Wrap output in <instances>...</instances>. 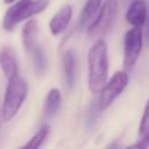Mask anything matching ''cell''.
Returning <instances> with one entry per match:
<instances>
[{
  "mask_svg": "<svg viewBox=\"0 0 149 149\" xmlns=\"http://www.w3.org/2000/svg\"><path fill=\"white\" fill-rule=\"evenodd\" d=\"M87 86L91 93L97 94L108 77V49L102 38H97L87 52Z\"/></svg>",
  "mask_w": 149,
  "mask_h": 149,
  "instance_id": "cell-1",
  "label": "cell"
},
{
  "mask_svg": "<svg viewBox=\"0 0 149 149\" xmlns=\"http://www.w3.org/2000/svg\"><path fill=\"white\" fill-rule=\"evenodd\" d=\"M27 94L28 85L22 78L15 76L8 80L6 93L3 97V104L1 107V115L3 121L7 122L16 115L22 104L24 102Z\"/></svg>",
  "mask_w": 149,
  "mask_h": 149,
  "instance_id": "cell-3",
  "label": "cell"
},
{
  "mask_svg": "<svg viewBox=\"0 0 149 149\" xmlns=\"http://www.w3.org/2000/svg\"><path fill=\"white\" fill-rule=\"evenodd\" d=\"M128 73L123 70L115 71L109 80H106L105 85L99 92L98 106L99 111L107 109L112 102L123 92L128 84Z\"/></svg>",
  "mask_w": 149,
  "mask_h": 149,
  "instance_id": "cell-5",
  "label": "cell"
},
{
  "mask_svg": "<svg viewBox=\"0 0 149 149\" xmlns=\"http://www.w3.org/2000/svg\"><path fill=\"white\" fill-rule=\"evenodd\" d=\"M148 35H149V23H148Z\"/></svg>",
  "mask_w": 149,
  "mask_h": 149,
  "instance_id": "cell-18",
  "label": "cell"
},
{
  "mask_svg": "<svg viewBox=\"0 0 149 149\" xmlns=\"http://www.w3.org/2000/svg\"><path fill=\"white\" fill-rule=\"evenodd\" d=\"M143 35L141 27L128 29L123 37V68L130 70L137 62L142 51Z\"/></svg>",
  "mask_w": 149,
  "mask_h": 149,
  "instance_id": "cell-6",
  "label": "cell"
},
{
  "mask_svg": "<svg viewBox=\"0 0 149 149\" xmlns=\"http://www.w3.org/2000/svg\"><path fill=\"white\" fill-rule=\"evenodd\" d=\"M16 0H3V2L5 3H13V2H15Z\"/></svg>",
  "mask_w": 149,
  "mask_h": 149,
  "instance_id": "cell-17",
  "label": "cell"
},
{
  "mask_svg": "<svg viewBox=\"0 0 149 149\" xmlns=\"http://www.w3.org/2000/svg\"><path fill=\"white\" fill-rule=\"evenodd\" d=\"M37 34H38V23L35 19L28 20L22 28V42L27 51L33 49L37 43Z\"/></svg>",
  "mask_w": 149,
  "mask_h": 149,
  "instance_id": "cell-11",
  "label": "cell"
},
{
  "mask_svg": "<svg viewBox=\"0 0 149 149\" xmlns=\"http://www.w3.org/2000/svg\"><path fill=\"white\" fill-rule=\"evenodd\" d=\"M102 0H87L85 6L83 7L81 12H80V16H79V24L81 27H84L87 22L92 21V19L95 16V14L98 13L100 6H101Z\"/></svg>",
  "mask_w": 149,
  "mask_h": 149,
  "instance_id": "cell-13",
  "label": "cell"
},
{
  "mask_svg": "<svg viewBox=\"0 0 149 149\" xmlns=\"http://www.w3.org/2000/svg\"><path fill=\"white\" fill-rule=\"evenodd\" d=\"M49 5V0H19L10 6L2 21V27L7 31H12L20 22L43 12Z\"/></svg>",
  "mask_w": 149,
  "mask_h": 149,
  "instance_id": "cell-2",
  "label": "cell"
},
{
  "mask_svg": "<svg viewBox=\"0 0 149 149\" xmlns=\"http://www.w3.org/2000/svg\"><path fill=\"white\" fill-rule=\"evenodd\" d=\"M0 66L7 80L17 76V63L15 55L9 48H2L0 50Z\"/></svg>",
  "mask_w": 149,
  "mask_h": 149,
  "instance_id": "cell-9",
  "label": "cell"
},
{
  "mask_svg": "<svg viewBox=\"0 0 149 149\" xmlns=\"http://www.w3.org/2000/svg\"><path fill=\"white\" fill-rule=\"evenodd\" d=\"M148 19V8L144 0H133L126 12V21L132 27H142Z\"/></svg>",
  "mask_w": 149,
  "mask_h": 149,
  "instance_id": "cell-7",
  "label": "cell"
},
{
  "mask_svg": "<svg viewBox=\"0 0 149 149\" xmlns=\"http://www.w3.org/2000/svg\"><path fill=\"white\" fill-rule=\"evenodd\" d=\"M119 2L118 0H105L100 6L95 19L91 22L87 28L86 35L88 38H101L113 27L118 15Z\"/></svg>",
  "mask_w": 149,
  "mask_h": 149,
  "instance_id": "cell-4",
  "label": "cell"
},
{
  "mask_svg": "<svg viewBox=\"0 0 149 149\" xmlns=\"http://www.w3.org/2000/svg\"><path fill=\"white\" fill-rule=\"evenodd\" d=\"M72 17V7L70 5H64L61 7L49 21V29L54 36L61 35L69 26Z\"/></svg>",
  "mask_w": 149,
  "mask_h": 149,
  "instance_id": "cell-8",
  "label": "cell"
},
{
  "mask_svg": "<svg viewBox=\"0 0 149 149\" xmlns=\"http://www.w3.org/2000/svg\"><path fill=\"white\" fill-rule=\"evenodd\" d=\"M61 102H62V94L61 91L56 87L51 88L44 100V105H43V113L44 116L48 119H51L56 115V113L58 112L59 107H61Z\"/></svg>",
  "mask_w": 149,
  "mask_h": 149,
  "instance_id": "cell-10",
  "label": "cell"
},
{
  "mask_svg": "<svg viewBox=\"0 0 149 149\" xmlns=\"http://www.w3.org/2000/svg\"><path fill=\"white\" fill-rule=\"evenodd\" d=\"M49 132H50V127L48 125L42 126L37 130V133L23 146V148H40L42 146V143L44 142V140L48 137Z\"/></svg>",
  "mask_w": 149,
  "mask_h": 149,
  "instance_id": "cell-15",
  "label": "cell"
},
{
  "mask_svg": "<svg viewBox=\"0 0 149 149\" xmlns=\"http://www.w3.org/2000/svg\"><path fill=\"white\" fill-rule=\"evenodd\" d=\"M29 54L31 55V59H33V64H34L36 73H38V74L44 73L45 68H47V62H45V56H44L41 47L38 44H36L33 49L29 50Z\"/></svg>",
  "mask_w": 149,
  "mask_h": 149,
  "instance_id": "cell-14",
  "label": "cell"
},
{
  "mask_svg": "<svg viewBox=\"0 0 149 149\" xmlns=\"http://www.w3.org/2000/svg\"><path fill=\"white\" fill-rule=\"evenodd\" d=\"M139 136L141 140H146L149 142V98L144 105L143 114L139 126Z\"/></svg>",
  "mask_w": 149,
  "mask_h": 149,
  "instance_id": "cell-16",
  "label": "cell"
},
{
  "mask_svg": "<svg viewBox=\"0 0 149 149\" xmlns=\"http://www.w3.org/2000/svg\"><path fill=\"white\" fill-rule=\"evenodd\" d=\"M64 77L68 87L71 90L74 85V70H76V56L72 49H68L62 56Z\"/></svg>",
  "mask_w": 149,
  "mask_h": 149,
  "instance_id": "cell-12",
  "label": "cell"
}]
</instances>
